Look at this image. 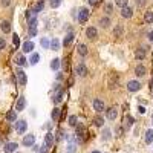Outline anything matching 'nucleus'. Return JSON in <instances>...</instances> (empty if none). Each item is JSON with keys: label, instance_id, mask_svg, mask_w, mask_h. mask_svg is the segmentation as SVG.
Segmentation results:
<instances>
[{"label": "nucleus", "instance_id": "33", "mask_svg": "<svg viewBox=\"0 0 153 153\" xmlns=\"http://www.w3.org/2000/svg\"><path fill=\"white\" fill-rule=\"evenodd\" d=\"M66 150H67V153H75L76 152V144L75 142H69V144H67Z\"/></svg>", "mask_w": 153, "mask_h": 153}, {"label": "nucleus", "instance_id": "20", "mask_svg": "<svg viewBox=\"0 0 153 153\" xmlns=\"http://www.w3.org/2000/svg\"><path fill=\"white\" fill-rule=\"evenodd\" d=\"M135 57H136L138 60H142V58L146 57V49H144V48L136 49V52H135Z\"/></svg>", "mask_w": 153, "mask_h": 153}, {"label": "nucleus", "instance_id": "2", "mask_svg": "<svg viewBox=\"0 0 153 153\" xmlns=\"http://www.w3.org/2000/svg\"><path fill=\"white\" fill-rule=\"evenodd\" d=\"M26 129H28V123H26L25 119H20V121H15V130L19 135H23L26 132Z\"/></svg>", "mask_w": 153, "mask_h": 153}, {"label": "nucleus", "instance_id": "21", "mask_svg": "<svg viewBox=\"0 0 153 153\" xmlns=\"http://www.w3.org/2000/svg\"><path fill=\"white\" fill-rule=\"evenodd\" d=\"M60 64H61L60 58H54V60L51 61V69L52 70H58V69H60Z\"/></svg>", "mask_w": 153, "mask_h": 153}, {"label": "nucleus", "instance_id": "27", "mask_svg": "<svg viewBox=\"0 0 153 153\" xmlns=\"http://www.w3.org/2000/svg\"><path fill=\"white\" fill-rule=\"evenodd\" d=\"M37 25H38L37 17H35V19H31L29 20V31H37Z\"/></svg>", "mask_w": 153, "mask_h": 153}, {"label": "nucleus", "instance_id": "19", "mask_svg": "<svg viewBox=\"0 0 153 153\" xmlns=\"http://www.w3.org/2000/svg\"><path fill=\"white\" fill-rule=\"evenodd\" d=\"M40 61V55H38V54H32V55H31V58H29V64L31 66H35V64H37V63Z\"/></svg>", "mask_w": 153, "mask_h": 153}, {"label": "nucleus", "instance_id": "25", "mask_svg": "<svg viewBox=\"0 0 153 153\" xmlns=\"http://www.w3.org/2000/svg\"><path fill=\"white\" fill-rule=\"evenodd\" d=\"M60 109H58V107H55V109H54L52 112H51V118H52V121H58V118H60Z\"/></svg>", "mask_w": 153, "mask_h": 153}, {"label": "nucleus", "instance_id": "47", "mask_svg": "<svg viewBox=\"0 0 153 153\" xmlns=\"http://www.w3.org/2000/svg\"><path fill=\"white\" fill-rule=\"evenodd\" d=\"M89 2V5H92V6H95L97 3H98V0H87Z\"/></svg>", "mask_w": 153, "mask_h": 153}, {"label": "nucleus", "instance_id": "40", "mask_svg": "<svg viewBox=\"0 0 153 153\" xmlns=\"http://www.w3.org/2000/svg\"><path fill=\"white\" fill-rule=\"evenodd\" d=\"M113 34L116 35V37H119V35L123 34V29H121V26H116V28H115V31H113Z\"/></svg>", "mask_w": 153, "mask_h": 153}, {"label": "nucleus", "instance_id": "15", "mask_svg": "<svg viewBox=\"0 0 153 153\" xmlns=\"http://www.w3.org/2000/svg\"><path fill=\"white\" fill-rule=\"evenodd\" d=\"M135 74H136V76H144L146 75V67H144L142 64H138L136 67H135Z\"/></svg>", "mask_w": 153, "mask_h": 153}, {"label": "nucleus", "instance_id": "39", "mask_svg": "<svg viewBox=\"0 0 153 153\" xmlns=\"http://www.w3.org/2000/svg\"><path fill=\"white\" fill-rule=\"evenodd\" d=\"M112 9H113V5H112V3H107V5L104 6V11L107 12V14H110Z\"/></svg>", "mask_w": 153, "mask_h": 153}, {"label": "nucleus", "instance_id": "49", "mask_svg": "<svg viewBox=\"0 0 153 153\" xmlns=\"http://www.w3.org/2000/svg\"><path fill=\"white\" fill-rule=\"evenodd\" d=\"M40 153H48V148H44V147H43L42 150H40Z\"/></svg>", "mask_w": 153, "mask_h": 153}, {"label": "nucleus", "instance_id": "42", "mask_svg": "<svg viewBox=\"0 0 153 153\" xmlns=\"http://www.w3.org/2000/svg\"><path fill=\"white\" fill-rule=\"evenodd\" d=\"M12 42H14V44L17 46V44L20 43V37H19V35H17V34H14V35H12Z\"/></svg>", "mask_w": 153, "mask_h": 153}, {"label": "nucleus", "instance_id": "44", "mask_svg": "<svg viewBox=\"0 0 153 153\" xmlns=\"http://www.w3.org/2000/svg\"><path fill=\"white\" fill-rule=\"evenodd\" d=\"M0 3H2V6H9L11 0H0Z\"/></svg>", "mask_w": 153, "mask_h": 153}, {"label": "nucleus", "instance_id": "12", "mask_svg": "<svg viewBox=\"0 0 153 153\" xmlns=\"http://www.w3.org/2000/svg\"><path fill=\"white\" fill-rule=\"evenodd\" d=\"M121 15L124 17V19H130V17L133 15V9H132V6H125V8H123L121 9Z\"/></svg>", "mask_w": 153, "mask_h": 153}, {"label": "nucleus", "instance_id": "10", "mask_svg": "<svg viewBox=\"0 0 153 153\" xmlns=\"http://www.w3.org/2000/svg\"><path fill=\"white\" fill-rule=\"evenodd\" d=\"M17 147H19V144H15V142H6L3 150H5V153H12L17 150Z\"/></svg>", "mask_w": 153, "mask_h": 153}, {"label": "nucleus", "instance_id": "37", "mask_svg": "<svg viewBox=\"0 0 153 153\" xmlns=\"http://www.w3.org/2000/svg\"><path fill=\"white\" fill-rule=\"evenodd\" d=\"M115 3H116V6H119L121 8V9H123V8H125V6H127V0H115Z\"/></svg>", "mask_w": 153, "mask_h": 153}, {"label": "nucleus", "instance_id": "14", "mask_svg": "<svg viewBox=\"0 0 153 153\" xmlns=\"http://www.w3.org/2000/svg\"><path fill=\"white\" fill-rule=\"evenodd\" d=\"M116 116H118V110H116L115 107H110V109L107 110V118L109 119H116Z\"/></svg>", "mask_w": 153, "mask_h": 153}, {"label": "nucleus", "instance_id": "26", "mask_svg": "<svg viewBox=\"0 0 153 153\" xmlns=\"http://www.w3.org/2000/svg\"><path fill=\"white\" fill-rule=\"evenodd\" d=\"M63 101V91H57V93L54 95V103L58 104V103Z\"/></svg>", "mask_w": 153, "mask_h": 153}, {"label": "nucleus", "instance_id": "16", "mask_svg": "<svg viewBox=\"0 0 153 153\" xmlns=\"http://www.w3.org/2000/svg\"><path fill=\"white\" fill-rule=\"evenodd\" d=\"M34 51V43L32 42H25L23 43V52H32Z\"/></svg>", "mask_w": 153, "mask_h": 153}, {"label": "nucleus", "instance_id": "7", "mask_svg": "<svg viewBox=\"0 0 153 153\" xmlns=\"http://www.w3.org/2000/svg\"><path fill=\"white\" fill-rule=\"evenodd\" d=\"M86 37H87L89 40H95V38L98 37V31H97V28H93V26L87 28V29H86Z\"/></svg>", "mask_w": 153, "mask_h": 153}, {"label": "nucleus", "instance_id": "29", "mask_svg": "<svg viewBox=\"0 0 153 153\" xmlns=\"http://www.w3.org/2000/svg\"><path fill=\"white\" fill-rule=\"evenodd\" d=\"M93 123H95V125H98V127H101V125H104V118L100 115H97L95 118H93Z\"/></svg>", "mask_w": 153, "mask_h": 153}, {"label": "nucleus", "instance_id": "51", "mask_svg": "<svg viewBox=\"0 0 153 153\" xmlns=\"http://www.w3.org/2000/svg\"><path fill=\"white\" fill-rule=\"evenodd\" d=\"M152 119H153V115H152Z\"/></svg>", "mask_w": 153, "mask_h": 153}, {"label": "nucleus", "instance_id": "38", "mask_svg": "<svg viewBox=\"0 0 153 153\" xmlns=\"http://www.w3.org/2000/svg\"><path fill=\"white\" fill-rule=\"evenodd\" d=\"M103 139H104V141H109L110 139V130L109 129H104V132H103Z\"/></svg>", "mask_w": 153, "mask_h": 153}, {"label": "nucleus", "instance_id": "8", "mask_svg": "<svg viewBox=\"0 0 153 153\" xmlns=\"http://www.w3.org/2000/svg\"><path fill=\"white\" fill-rule=\"evenodd\" d=\"M34 144H35V136H34V135H25V138H23V146L31 147V146H34Z\"/></svg>", "mask_w": 153, "mask_h": 153}, {"label": "nucleus", "instance_id": "35", "mask_svg": "<svg viewBox=\"0 0 153 153\" xmlns=\"http://www.w3.org/2000/svg\"><path fill=\"white\" fill-rule=\"evenodd\" d=\"M76 121H78V119H76V116H75V115H70L69 119H67V123H69L70 127H75V125H76Z\"/></svg>", "mask_w": 153, "mask_h": 153}, {"label": "nucleus", "instance_id": "34", "mask_svg": "<svg viewBox=\"0 0 153 153\" xmlns=\"http://www.w3.org/2000/svg\"><path fill=\"white\" fill-rule=\"evenodd\" d=\"M40 43H42V48H43V49H51V42H49L48 38H44V37H43Z\"/></svg>", "mask_w": 153, "mask_h": 153}, {"label": "nucleus", "instance_id": "6", "mask_svg": "<svg viewBox=\"0 0 153 153\" xmlns=\"http://www.w3.org/2000/svg\"><path fill=\"white\" fill-rule=\"evenodd\" d=\"M92 106H93V109H95L98 113L104 110V101H101L100 98H95V100L92 101Z\"/></svg>", "mask_w": 153, "mask_h": 153}, {"label": "nucleus", "instance_id": "23", "mask_svg": "<svg viewBox=\"0 0 153 153\" xmlns=\"http://www.w3.org/2000/svg\"><path fill=\"white\" fill-rule=\"evenodd\" d=\"M146 142L147 144H152L153 142V129H148L146 132Z\"/></svg>", "mask_w": 153, "mask_h": 153}, {"label": "nucleus", "instance_id": "22", "mask_svg": "<svg viewBox=\"0 0 153 153\" xmlns=\"http://www.w3.org/2000/svg\"><path fill=\"white\" fill-rule=\"evenodd\" d=\"M144 21L146 23H153V11H147L144 14Z\"/></svg>", "mask_w": 153, "mask_h": 153}, {"label": "nucleus", "instance_id": "13", "mask_svg": "<svg viewBox=\"0 0 153 153\" xmlns=\"http://www.w3.org/2000/svg\"><path fill=\"white\" fill-rule=\"evenodd\" d=\"M0 29H2L5 34L11 32V23L8 20H2V21H0Z\"/></svg>", "mask_w": 153, "mask_h": 153}, {"label": "nucleus", "instance_id": "9", "mask_svg": "<svg viewBox=\"0 0 153 153\" xmlns=\"http://www.w3.org/2000/svg\"><path fill=\"white\" fill-rule=\"evenodd\" d=\"M52 144H54V135L52 133H46V136H44V148H51L52 147Z\"/></svg>", "mask_w": 153, "mask_h": 153}, {"label": "nucleus", "instance_id": "48", "mask_svg": "<svg viewBox=\"0 0 153 153\" xmlns=\"http://www.w3.org/2000/svg\"><path fill=\"white\" fill-rule=\"evenodd\" d=\"M148 40H150V42H153V32H148Z\"/></svg>", "mask_w": 153, "mask_h": 153}, {"label": "nucleus", "instance_id": "24", "mask_svg": "<svg viewBox=\"0 0 153 153\" xmlns=\"http://www.w3.org/2000/svg\"><path fill=\"white\" fill-rule=\"evenodd\" d=\"M15 63H17V66H25L26 64V58H25V55H17L15 57Z\"/></svg>", "mask_w": 153, "mask_h": 153}, {"label": "nucleus", "instance_id": "11", "mask_svg": "<svg viewBox=\"0 0 153 153\" xmlns=\"http://www.w3.org/2000/svg\"><path fill=\"white\" fill-rule=\"evenodd\" d=\"M25 107H26V98L21 95V97H19V100H17V103H15V109L20 112V110H23Z\"/></svg>", "mask_w": 153, "mask_h": 153}, {"label": "nucleus", "instance_id": "31", "mask_svg": "<svg viewBox=\"0 0 153 153\" xmlns=\"http://www.w3.org/2000/svg\"><path fill=\"white\" fill-rule=\"evenodd\" d=\"M43 8H44V0H38V3L34 6V9H32V11H35V12H37V14H38V12L42 11Z\"/></svg>", "mask_w": 153, "mask_h": 153}, {"label": "nucleus", "instance_id": "1", "mask_svg": "<svg viewBox=\"0 0 153 153\" xmlns=\"http://www.w3.org/2000/svg\"><path fill=\"white\" fill-rule=\"evenodd\" d=\"M15 75H17V81H19V84H20V86H26V83H28V76H26L25 70H21V69H17Z\"/></svg>", "mask_w": 153, "mask_h": 153}, {"label": "nucleus", "instance_id": "5", "mask_svg": "<svg viewBox=\"0 0 153 153\" xmlns=\"http://www.w3.org/2000/svg\"><path fill=\"white\" fill-rule=\"evenodd\" d=\"M75 74L78 75V76H86V75H87V67H86V64H84V63H80V64L75 67Z\"/></svg>", "mask_w": 153, "mask_h": 153}, {"label": "nucleus", "instance_id": "36", "mask_svg": "<svg viewBox=\"0 0 153 153\" xmlns=\"http://www.w3.org/2000/svg\"><path fill=\"white\" fill-rule=\"evenodd\" d=\"M133 116H130V115H127L125 116V119H124V123H125V127H132V124H133Z\"/></svg>", "mask_w": 153, "mask_h": 153}, {"label": "nucleus", "instance_id": "18", "mask_svg": "<svg viewBox=\"0 0 153 153\" xmlns=\"http://www.w3.org/2000/svg\"><path fill=\"white\" fill-rule=\"evenodd\" d=\"M76 49H78V54H80V55H81V57H86L87 55V46H86V44H78V48H76Z\"/></svg>", "mask_w": 153, "mask_h": 153}, {"label": "nucleus", "instance_id": "28", "mask_svg": "<svg viewBox=\"0 0 153 153\" xmlns=\"http://www.w3.org/2000/svg\"><path fill=\"white\" fill-rule=\"evenodd\" d=\"M6 119H8V121H11V123H15V121H17L15 110H11V112H8V115H6Z\"/></svg>", "mask_w": 153, "mask_h": 153}, {"label": "nucleus", "instance_id": "46", "mask_svg": "<svg viewBox=\"0 0 153 153\" xmlns=\"http://www.w3.org/2000/svg\"><path fill=\"white\" fill-rule=\"evenodd\" d=\"M136 5H138L139 8L144 6V5H146V0H136Z\"/></svg>", "mask_w": 153, "mask_h": 153}, {"label": "nucleus", "instance_id": "43", "mask_svg": "<svg viewBox=\"0 0 153 153\" xmlns=\"http://www.w3.org/2000/svg\"><path fill=\"white\" fill-rule=\"evenodd\" d=\"M6 48V40L0 37V49H5Z\"/></svg>", "mask_w": 153, "mask_h": 153}, {"label": "nucleus", "instance_id": "45", "mask_svg": "<svg viewBox=\"0 0 153 153\" xmlns=\"http://www.w3.org/2000/svg\"><path fill=\"white\" fill-rule=\"evenodd\" d=\"M138 112H139L141 115H144V113H146V107H144V106H139V107H138Z\"/></svg>", "mask_w": 153, "mask_h": 153}, {"label": "nucleus", "instance_id": "17", "mask_svg": "<svg viewBox=\"0 0 153 153\" xmlns=\"http://www.w3.org/2000/svg\"><path fill=\"white\" fill-rule=\"evenodd\" d=\"M72 42H74V34H72V32H69L64 38H63V44H64V46H69Z\"/></svg>", "mask_w": 153, "mask_h": 153}, {"label": "nucleus", "instance_id": "32", "mask_svg": "<svg viewBox=\"0 0 153 153\" xmlns=\"http://www.w3.org/2000/svg\"><path fill=\"white\" fill-rule=\"evenodd\" d=\"M100 25L103 26V28H107V26L110 25V19L109 17H103V19H100Z\"/></svg>", "mask_w": 153, "mask_h": 153}, {"label": "nucleus", "instance_id": "30", "mask_svg": "<svg viewBox=\"0 0 153 153\" xmlns=\"http://www.w3.org/2000/svg\"><path fill=\"white\" fill-rule=\"evenodd\" d=\"M60 42H58L57 38H52L51 40V49H54V51H58V49H60Z\"/></svg>", "mask_w": 153, "mask_h": 153}, {"label": "nucleus", "instance_id": "50", "mask_svg": "<svg viewBox=\"0 0 153 153\" xmlns=\"http://www.w3.org/2000/svg\"><path fill=\"white\" fill-rule=\"evenodd\" d=\"M92 153H101V152H98V150H93Z\"/></svg>", "mask_w": 153, "mask_h": 153}, {"label": "nucleus", "instance_id": "41", "mask_svg": "<svg viewBox=\"0 0 153 153\" xmlns=\"http://www.w3.org/2000/svg\"><path fill=\"white\" fill-rule=\"evenodd\" d=\"M60 3H61V0H51L52 8H58V6H60Z\"/></svg>", "mask_w": 153, "mask_h": 153}, {"label": "nucleus", "instance_id": "3", "mask_svg": "<svg viewBox=\"0 0 153 153\" xmlns=\"http://www.w3.org/2000/svg\"><path fill=\"white\" fill-rule=\"evenodd\" d=\"M141 89V83L136 81V80H130L127 83V91L129 92H138Z\"/></svg>", "mask_w": 153, "mask_h": 153}, {"label": "nucleus", "instance_id": "4", "mask_svg": "<svg viewBox=\"0 0 153 153\" xmlns=\"http://www.w3.org/2000/svg\"><path fill=\"white\" fill-rule=\"evenodd\" d=\"M89 19V11H87V8H81L78 12V21L80 23H86Z\"/></svg>", "mask_w": 153, "mask_h": 153}]
</instances>
